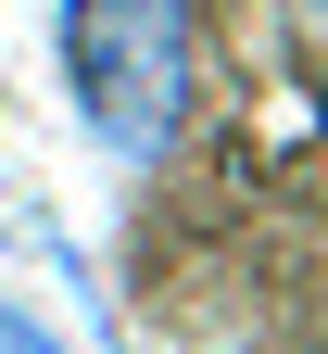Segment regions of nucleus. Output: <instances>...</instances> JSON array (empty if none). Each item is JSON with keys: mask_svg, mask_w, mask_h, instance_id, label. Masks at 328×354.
Wrapping results in <instances>:
<instances>
[{"mask_svg": "<svg viewBox=\"0 0 328 354\" xmlns=\"http://www.w3.org/2000/svg\"><path fill=\"white\" fill-rule=\"evenodd\" d=\"M303 13H328V0H303Z\"/></svg>", "mask_w": 328, "mask_h": 354, "instance_id": "3", "label": "nucleus"}, {"mask_svg": "<svg viewBox=\"0 0 328 354\" xmlns=\"http://www.w3.org/2000/svg\"><path fill=\"white\" fill-rule=\"evenodd\" d=\"M64 102L114 165H164L202 114V0H64Z\"/></svg>", "mask_w": 328, "mask_h": 354, "instance_id": "1", "label": "nucleus"}, {"mask_svg": "<svg viewBox=\"0 0 328 354\" xmlns=\"http://www.w3.org/2000/svg\"><path fill=\"white\" fill-rule=\"evenodd\" d=\"M0 354H64V342H51V329H38V317H26V304H0Z\"/></svg>", "mask_w": 328, "mask_h": 354, "instance_id": "2", "label": "nucleus"}]
</instances>
